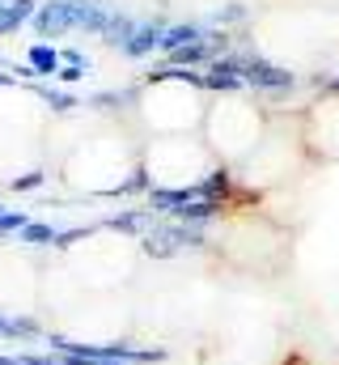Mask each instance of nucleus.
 Segmentation results:
<instances>
[{
	"mask_svg": "<svg viewBox=\"0 0 339 365\" xmlns=\"http://www.w3.org/2000/svg\"><path fill=\"white\" fill-rule=\"evenodd\" d=\"M132 179H140V149L115 132H89L64 158V182L85 195L123 191Z\"/></svg>",
	"mask_w": 339,
	"mask_h": 365,
	"instance_id": "1",
	"label": "nucleus"
},
{
	"mask_svg": "<svg viewBox=\"0 0 339 365\" xmlns=\"http://www.w3.org/2000/svg\"><path fill=\"white\" fill-rule=\"evenodd\" d=\"M217 175H221V162L208 149V140L153 136L140 149V179L149 187H157V191H170V195H187L195 187H208Z\"/></svg>",
	"mask_w": 339,
	"mask_h": 365,
	"instance_id": "2",
	"label": "nucleus"
},
{
	"mask_svg": "<svg viewBox=\"0 0 339 365\" xmlns=\"http://www.w3.org/2000/svg\"><path fill=\"white\" fill-rule=\"evenodd\" d=\"M140 259V238L123 230H98L68 247V272L81 280L85 293H115L127 284Z\"/></svg>",
	"mask_w": 339,
	"mask_h": 365,
	"instance_id": "3",
	"label": "nucleus"
},
{
	"mask_svg": "<svg viewBox=\"0 0 339 365\" xmlns=\"http://www.w3.org/2000/svg\"><path fill=\"white\" fill-rule=\"evenodd\" d=\"M263 136H267V119L246 98H221L204 115V140L225 166H242L263 145Z\"/></svg>",
	"mask_w": 339,
	"mask_h": 365,
	"instance_id": "4",
	"label": "nucleus"
},
{
	"mask_svg": "<svg viewBox=\"0 0 339 365\" xmlns=\"http://www.w3.org/2000/svg\"><path fill=\"white\" fill-rule=\"evenodd\" d=\"M204 93L195 90L191 81H157L140 93V123L153 136H191L204 123Z\"/></svg>",
	"mask_w": 339,
	"mask_h": 365,
	"instance_id": "5",
	"label": "nucleus"
},
{
	"mask_svg": "<svg viewBox=\"0 0 339 365\" xmlns=\"http://www.w3.org/2000/svg\"><path fill=\"white\" fill-rule=\"evenodd\" d=\"M60 323H64L60 336L68 344L110 349V344H123V336L132 331V310H123L119 297H110V293H85L77 310H68Z\"/></svg>",
	"mask_w": 339,
	"mask_h": 365,
	"instance_id": "6",
	"label": "nucleus"
},
{
	"mask_svg": "<svg viewBox=\"0 0 339 365\" xmlns=\"http://www.w3.org/2000/svg\"><path fill=\"white\" fill-rule=\"evenodd\" d=\"M43 302V268L26 242L0 238V314H34Z\"/></svg>",
	"mask_w": 339,
	"mask_h": 365,
	"instance_id": "7",
	"label": "nucleus"
},
{
	"mask_svg": "<svg viewBox=\"0 0 339 365\" xmlns=\"http://www.w3.org/2000/svg\"><path fill=\"white\" fill-rule=\"evenodd\" d=\"M306 158V145L301 136L297 140H280V136H263V145L254 149L251 158L238 166L246 187H276L280 179H288Z\"/></svg>",
	"mask_w": 339,
	"mask_h": 365,
	"instance_id": "8",
	"label": "nucleus"
},
{
	"mask_svg": "<svg viewBox=\"0 0 339 365\" xmlns=\"http://www.w3.org/2000/svg\"><path fill=\"white\" fill-rule=\"evenodd\" d=\"M301 145H306V158L339 162V90L323 93L306 110V119H301Z\"/></svg>",
	"mask_w": 339,
	"mask_h": 365,
	"instance_id": "9",
	"label": "nucleus"
},
{
	"mask_svg": "<svg viewBox=\"0 0 339 365\" xmlns=\"http://www.w3.org/2000/svg\"><path fill=\"white\" fill-rule=\"evenodd\" d=\"M21 365H64L60 357H43V353H21Z\"/></svg>",
	"mask_w": 339,
	"mask_h": 365,
	"instance_id": "10",
	"label": "nucleus"
},
{
	"mask_svg": "<svg viewBox=\"0 0 339 365\" xmlns=\"http://www.w3.org/2000/svg\"><path fill=\"white\" fill-rule=\"evenodd\" d=\"M327 336H331V344H339V310L331 314V323H327Z\"/></svg>",
	"mask_w": 339,
	"mask_h": 365,
	"instance_id": "11",
	"label": "nucleus"
}]
</instances>
